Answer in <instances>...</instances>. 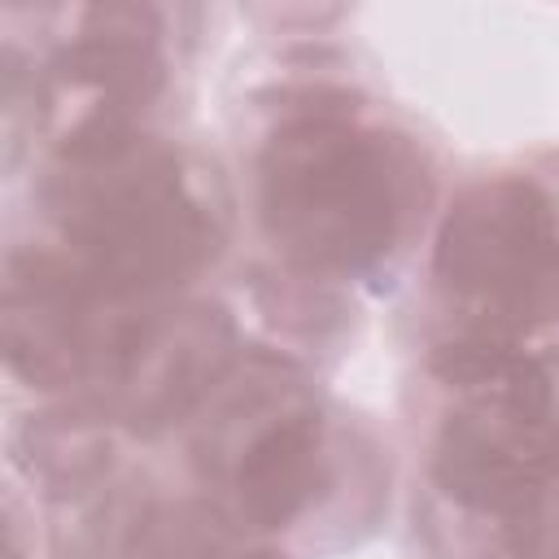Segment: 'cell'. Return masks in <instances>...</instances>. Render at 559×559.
Masks as SVG:
<instances>
[{"instance_id":"cell-1","label":"cell","mask_w":559,"mask_h":559,"mask_svg":"<svg viewBox=\"0 0 559 559\" xmlns=\"http://www.w3.org/2000/svg\"><path fill=\"white\" fill-rule=\"evenodd\" d=\"M424 201L428 175L411 140L362 122L354 105H306L258 153L262 231L310 275L376 271Z\"/></svg>"},{"instance_id":"cell-2","label":"cell","mask_w":559,"mask_h":559,"mask_svg":"<svg viewBox=\"0 0 559 559\" xmlns=\"http://www.w3.org/2000/svg\"><path fill=\"white\" fill-rule=\"evenodd\" d=\"M48 205L70 271L105 301H157L188 284L223 245V210L188 162L140 135L57 153Z\"/></svg>"},{"instance_id":"cell-3","label":"cell","mask_w":559,"mask_h":559,"mask_svg":"<svg viewBox=\"0 0 559 559\" xmlns=\"http://www.w3.org/2000/svg\"><path fill=\"white\" fill-rule=\"evenodd\" d=\"M450 411L432 445V485L533 555L542 502L559 476V393L550 367L498 336H459L432 358Z\"/></svg>"},{"instance_id":"cell-4","label":"cell","mask_w":559,"mask_h":559,"mask_svg":"<svg viewBox=\"0 0 559 559\" xmlns=\"http://www.w3.org/2000/svg\"><path fill=\"white\" fill-rule=\"evenodd\" d=\"M192 450L240 528H288L328 480L319 402L306 376L275 354L236 358L205 402Z\"/></svg>"},{"instance_id":"cell-5","label":"cell","mask_w":559,"mask_h":559,"mask_svg":"<svg viewBox=\"0 0 559 559\" xmlns=\"http://www.w3.org/2000/svg\"><path fill=\"white\" fill-rule=\"evenodd\" d=\"M432 280L467 314L463 336L515 341L559 319V205L533 175L467 183L437 231Z\"/></svg>"},{"instance_id":"cell-6","label":"cell","mask_w":559,"mask_h":559,"mask_svg":"<svg viewBox=\"0 0 559 559\" xmlns=\"http://www.w3.org/2000/svg\"><path fill=\"white\" fill-rule=\"evenodd\" d=\"M231 345L236 328L218 306L148 301L135 314H114L96 367L100 397L127 428L157 432L210 402L236 367Z\"/></svg>"},{"instance_id":"cell-7","label":"cell","mask_w":559,"mask_h":559,"mask_svg":"<svg viewBox=\"0 0 559 559\" xmlns=\"http://www.w3.org/2000/svg\"><path fill=\"white\" fill-rule=\"evenodd\" d=\"M114 301L96 297L61 253H13L4 284V358L39 384L61 389L96 380Z\"/></svg>"},{"instance_id":"cell-8","label":"cell","mask_w":559,"mask_h":559,"mask_svg":"<svg viewBox=\"0 0 559 559\" xmlns=\"http://www.w3.org/2000/svg\"><path fill=\"white\" fill-rule=\"evenodd\" d=\"M127 559H271L245 550L240 524L223 507L166 502L135 520Z\"/></svg>"}]
</instances>
